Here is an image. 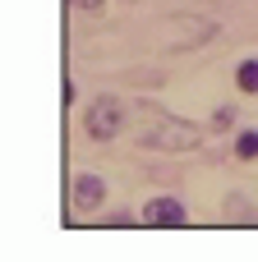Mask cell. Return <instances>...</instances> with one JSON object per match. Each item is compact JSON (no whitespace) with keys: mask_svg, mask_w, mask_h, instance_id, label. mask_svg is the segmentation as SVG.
I'll return each instance as SVG.
<instances>
[{"mask_svg":"<svg viewBox=\"0 0 258 262\" xmlns=\"http://www.w3.org/2000/svg\"><path fill=\"white\" fill-rule=\"evenodd\" d=\"M231 124H235V111H226V106H222V111L212 115V129H231Z\"/></svg>","mask_w":258,"mask_h":262,"instance_id":"cell-8","label":"cell"},{"mask_svg":"<svg viewBox=\"0 0 258 262\" xmlns=\"http://www.w3.org/2000/svg\"><path fill=\"white\" fill-rule=\"evenodd\" d=\"M235 88H240L245 97H258V55H249V60L235 64Z\"/></svg>","mask_w":258,"mask_h":262,"instance_id":"cell-5","label":"cell"},{"mask_svg":"<svg viewBox=\"0 0 258 262\" xmlns=\"http://www.w3.org/2000/svg\"><path fill=\"white\" fill-rule=\"evenodd\" d=\"M120 124H125V106H120L115 97H97V101L88 106V115H83V129H88V138H97V143H111V138L120 134Z\"/></svg>","mask_w":258,"mask_h":262,"instance_id":"cell-2","label":"cell"},{"mask_svg":"<svg viewBox=\"0 0 258 262\" xmlns=\"http://www.w3.org/2000/svg\"><path fill=\"white\" fill-rule=\"evenodd\" d=\"M102 198H106V184L97 180V175H78L74 180V212H97L102 207Z\"/></svg>","mask_w":258,"mask_h":262,"instance_id":"cell-4","label":"cell"},{"mask_svg":"<svg viewBox=\"0 0 258 262\" xmlns=\"http://www.w3.org/2000/svg\"><path fill=\"white\" fill-rule=\"evenodd\" d=\"M134 221H138V216H129V212H111V216H106L102 226H106V230H129Z\"/></svg>","mask_w":258,"mask_h":262,"instance_id":"cell-7","label":"cell"},{"mask_svg":"<svg viewBox=\"0 0 258 262\" xmlns=\"http://www.w3.org/2000/svg\"><path fill=\"white\" fill-rule=\"evenodd\" d=\"M199 143H203V129L189 120H157V129L143 134V147H157V152H194Z\"/></svg>","mask_w":258,"mask_h":262,"instance_id":"cell-1","label":"cell"},{"mask_svg":"<svg viewBox=\"0 0 258 262\" xmlns=\"http://www.w3.org/2000/svg\"><path fill=\"white\" fill-rule=\"evenodd\" d=\"M69 5H74V9H83V14H97L106 0H69Z\"/></svg>","mask_w":258,"mask_h":262,"instance_id":"cell-9","label":"cell"},{"mask_svg":"<svg viewBox=\"0 0 258 262\" xmlns=\"http://www.w3.org/2000/svg\"><path fill=\"white\" fill-rule=\"evenodd\" d=\"M138 226H148V230H180V226H189V212H185L180 198L162 193V198H148V207L138 212Z\"/></svg>","mask_w":258,"mask_h":262,"instance_id":"cell-3","label":"cell"},{"mask_svg":"<svg viewBox=\"0 0 258 262\" xmlns=\"http://www.w3.org/2000/svg\"><path fill=\"white\" fill-rule=\"evenodd\" d=\"M235 157H240V161H258V129H245V134L235 138Z\"/></svg>","mask_w":258,"mask_h":262,"instance_id":"cell-6","label":"cell"}]
</instances>
